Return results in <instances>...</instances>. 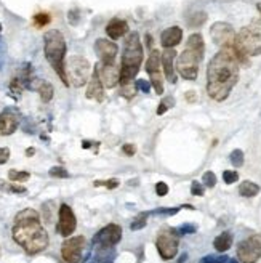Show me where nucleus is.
<instances>
[{"label":"nucleus","instance_id":"ddd939ff","mask_svg":"<svg viewBox=\"0 0 261 263\" xmlns=\"http://www.w3.org/2000/svg\"><path fill=\"white\" fill-rule=\"evenodd\" d=\"M146 71L151 77V84L157 95L164 93V80H162V60L159 50H151L149 58L146 61Z\"/></svg>","mask_w":261,"mask_h":263},{"label":"nucleus","instance_id":"2f4dec72","mask_svg":"<svg viewBox=\"0 0 261 263\" xmlns=\"http://www.w3.org/2000/svg\"><path fill=\"white\" fill-rule=\"evenodd\" d=\"M96 188L98 186H104V188H108V190H114V188H117L120 185V182L117 178H111V180H96V182L93 183Z\"/></svg>","mask_w":261,"mask_h":263},{"label":"nucleus","instance_id":"c9c22d12","mask_svg":"<svg viewBox=\"0 0 261 263\" xmlns=\"http://www.w3.org/2000/svg\"><path fill=\"white\" fill-rule=\"evenodd\" d=\"M0 188L5 191H10V193H15V194H21V193H26V188L24 186H20L16 183H10V185H2V182H0Z\"/></svg>","mask_w":261,"mask_h":263},{"label":"nucleus","instance_id":"9d476101","mask_svg":"<svg viewBox=\"0 0 261 263\" xmlns=\"http://www.w3.org/2000/svg\"><path fill=\"white\" fill-rule=\"evenodd\" d=\"M122 239V228L116 223H109L101 228L93 237V244L100 250H109Z\"/></svg>","mask_w":261,"mask_h":263},{"label":"nucleus","instance_id":"79ce46f5","mask_svg":"<svg viewBox=\"0 0 261 263\" xmlns=\"http://www.w3.org/2000/svg\"><path fill=\"white\" fill-rule=\"evenodd\" d=\"M156 193H157V196H167V193H168V186H167V183L159 182V183L156 185Z\"/></svg>","mask_w":261,"mask_h":263},{"label":"nucleus","instance_id":"7c9ffc66","mask_svg":"<svg viewBox=\"0 0 261 263\" xmlns=\"http://www.w3.org/2000/svg\"><path fill=\"white\" fill-rule=\"evenodd\" d=\"M229 159H231V164L234 167H242L243 161H245V158H243V151L242 150H234L229 154Z\"/></svg>","mask_w":261,"mask_h":263},{"label":"nucleus","instance_id":"20e7f679","mask_svg":"<svg viewBox=\"0 0 261 263\" xmlns=\"http://www.w3.org/2000/svg\"><path fill=\"white\" fill-rule=\"evenodd\" d=\"M68 45L66 39H64L63 32L58 29H50L45 32L44 36V53L47 61L50 63L53 71L58 74V77L63 80V84L69 87L68 74H66V64H64V58H66Z\"/></svg>","mask_w":261,"mask_h":263},{"label":"nucleus","instance_id":"0eeeda50","mask_svg":"<svg viewBox=\"0 0 261 263\" xmlns=\"http://www.w3.org/2000/svg\"><path fill=\"white\" fill-rule=\"evenodd\" d=\"M203 58V55L191 50V48H184V52L178 56L176 60V71L178 74L186 80H195L199 74V64Z\"/></svg>","mask_w":261,"mask_h":263},{"label":"nucleus","instance_id":"423d86ee","mask_svg":"<svg viewBox=\"0 0 261 263\" xmlns=\"http://www.w3.org/2000/svg\"><path fill=\"white\" fill-rule=\"evenodd\" d=\"M90 63L84 56H72L66 64V74H68V80L69 85L74 87H84L87 82L90 80Z\"/></svg>","mask_w":261,"mask_h":263},{"label":"nucleus","instance_id":"b1692460","mask_svg":"<svg viewBox=\"0 0 261 263\" xmlns=\"http://www.w3.org/2000/svg\"><path fill=\"white\" fill-rule=\"evenodd\" d=\"M258 193H259V186L253 182H250V180L242 182L239 186V194L243 197H255Z\"/></svg>","mask_w":261,"mask_h":263},{"label":"nucleus","instance_id":"72a5a7b5","mask_svg":"<svg viewBox=\"0 0 261 263\" xmlns=\"http://www.w3.org/2000/svg\"><path fill=\"white\" fill-rule=\"evenodd\" d=\"M48 174H50V177H53V178H69V172L61 166L52 167Z\"/></svg>","mask_w":261,"mask_h":263},{"label":"nucleus","instance_id":"f704fd0d","mask_svg":"<svg viewBox=\"0 0 261 263\" xmlns=\"http://www.w3.org/2000/svg\"><path fill=\"white\" fill-rule=\"evenodd\" d=\"M223 180L226 185H232L239 180V174L235 170H224L223 172Z\"/></svg>","mask_w":261,"mask_h":263},{"label":"nucleus","instance_id":"bb28decb","mask_svg":"<svg viewBox=\"0 0 261 263\" xmlns=\"http://www.w3.org/2000/svg\"><path fill=\"white\" fill-rule=\"evenodd\" d=\"M205 21H207V13L197 12V13H194L192 16H189V20H187V24H189L191 28H200Z\"/></svg>","mask_w":261,"mask_h":263},{"label":"nucleus","instance_id":"8fccbe9b","mask_svg":"<svg viewBox=\"0 0 261 263\" xmlns=\"http://www.w3.org/2000/svg\"><path fill=\"white\" fill-rule=\"evenodd\" d=\"M229 263H239V260H235V258H231Z\"/></svg>","mask_w":261,"mask_h":263},{"label":"nucleus","instance_id":"a19ab883","mask_svg":"<svg viewBox=\"0 0 261 263\" xmlns=\"http://www.w3.org/2000/svg\"><path fill=\"white\" fill-rule=\"evenodd\" d=\"M203 185L202 183H199V182H192L191 183V193H192V196H203Z\"/></svg>","mask_w":261,"mask_h":263},{"label":"nucleus","instance_id":"4468645a","mask_svg":"<svg viewBox=\"0 0 261 263\" xmlns=\"http://www.w3.org/2000/svg\"><path fill=\"white\" fill-rule=\"evenodd\" d=\"M77 228V218L74 212L68 204H61L58 209V225H56V231L63 237H69Z\"/></svg>","mask_w":261,"mask_h":263},{"label":"nucleus","instance_id":"f257e3e1","mask_svg":"<svg viewBox=\"0 0 261 263\" xmlns=\"http://www.w3.org/2000/svg\"><path fill=\"white\" fill-rule=\"evenodd\" d=\"M240 64L232 48H221L207 68V93L211 100L224 101L239 80Z\"/></svg>","mask_w":261,"mask_h":263},{"label":"nucleus","instance_id":"a211bd4d","mask_svg":"<svg viewBox=\"0 0 261 263\" xmlns=\"http://www.w3.org/2000/svg\"><path fill=\"white\" fill-rule=\"evenodd\" d=\"M85 96L88 98V100H93V101H98V103H101L104 100V85H103L100 76H98L96 69H93L92 77H90V80H88Z\"/></svg>","mask_w":261,"mask_h":263},{"label":"nucleus","instance_id":"1a4fd4ad","mask_svg":"<svg viewBox=\"0 0 261 263\" xmlns=\"http://www.w3.org/2000/svg\"><path fill=\"white\" fill-rule=\"evenodd\" d=\"M157 250L160 253V257L164 260H172L176 257L178 253V233L176 229L172 228H165L162 229L157 236Z\"/></svg>","mask_w":261,"mask_h":263},{"label":"nucleus","instance_id":"49530a36","mask_svg":"<svg viewBox=\"0 0 261 263\" xmlns=\"http://www.w3.org/2000/svg\"><path fill=\"white\" fill-rule=\"evenodd\" d=\"M184 98H186L187 103H195V101H197V95H195V92H187L184 95Z\"/></svg>","mask_w":261,"mask_h":263},{"label":"nucleus","instance_id":"2eb2a0df","mask_svg":"<svg viewBox=\"0 0 261 263\" xmlns=\"http://www.w3.org/2000/svg\"><path fill=\"white\" fill-rule=\"evenodd\" d=\"M95 69L100 76L104 88H114L120 82V71L116 68V64H106V63H98Z\"/></svg>","mask_w":261,"mask_h":263},{"label":"nucleus","instance_id":"6e6552de","mask_svg":"<svg viewBox=\"0 0 261 263\" xmlns=\"http://www.w3.org/2000/svg\"><path fill=\"white\" fill-rule=\"evenodd\" d=\"M237 258L240 263H256L261 258V236L251 234L237 245Z\"/></svg>","mask_w":261,"mask_h":263},{"label":"nucleus","instance_id":"c85d7f7f","mask_svg":"<svg viewBox=\"0 0 261 263\" xmlns=\"http://www.w3.org/2000/svg\"><path fill=\"white\" fill-rule=\"evenodd\" d=\"M50 15L48 13H37V15H34V18H32V23H34V26L36 28H39V29H42V28H45L48 23H50Z\"/></svg>","mask_w":261,"mask_h":263},{"label":"nucleus","instance_id":"dca6fc26","mask_svg":"<svg viewBox=\"0 0 261 263\" xmlns=\"http://www.w3.org/2000/svg\"><path fill=\"white\" fill-rule=\"evenodd\" d=\"M95 52L100 56V61L106 63V64H114V60H116L119 47L116 42H111L108 39H98L95 42Z\"/></svg>","mask_w":261,"mask_h":263},{"label":"nucleus","instance_id":"3c124183","mask_svg":"<svg viewBox=\"0 0 261 263\" xmlns=\"http://www.w3.org/2000/svg\"><path fill=\"white\" fill-rule=\"evenodd\" d=\"M256 8H258V12H259V15H261V2H259V4L256 5Z\"/></svg>","mask_w":261,"mask_h":263},{"label":"nucleus","instance_id":"a18cd8bd","mask_svg":"<svg viewBox=\"0 0 261 263\" xmlns=\"http://www.w3.org/2000/svg\"><path fill=\"white\" fill-rule=\"evenodd\" d=\"M79 12L77 10H71L69 13H68V16H69V23L71 24H77V21H79Z\"/></svg>","mask_w":261,"mask_h":263},{"label":"nucleus","instance_id":"cd10ccee","mask_svg":"<svg viewBox=\"0 0 261 263\" xmlns=\"http://www.w3.org/2000/svg\"><path fill=\"white\" fill-rule=\"evenodd\" d=\"M175 106V98L173 96H165L164 100L160 101L159 108H157V116H162V114H165L168 109H172Z\"/></svg>","mask_w":261,"mask_h":263},{"label":"nucleus","instance_id":"7ed1b4c3","mask_svg":"<svg viewBox=\"0 0 261 263\" xmlns=\"http://www.w3.org/2000/svg\"><path fill=\"white\" fill-rule=\"evenodd\" d=\"M231 48L239 64L243 66L250 64V56L261 55V18L253 20L248 26L242 28L239 34H235V40Z\"/></svg>","mask_w":261,"mask_h":263},{"label":"nucleus","instance_id":"f8f14e48","mask_svg":"<svg viewBox=\"0 0 261 263\" xmlns=\"http://www.w3.org/2000/svg\"><path fill=\"white\" fill-rule=\"evenodd\" d=\"M210 37L213 40V44H216L218 47L229 48L232 47L234 40H235V32L229 23L218 21L210 28Z\"/></svg>","mask_w":261,"mask_h":263},{"label":"nucleus","instance_id":"09e8293b","mask_svg":"<svg viewBox=\"0 0 261 263\" xmlns=\"http://www.w3.org/2000/svg\"><path fill=\"white\" fill-rule=\"evenodd\" d=\"M36 153V150H34V148H29V150H26V154L28 156H32V154H34Z\"/></svg>","mask_w":261,"mask_h":263},{"label":"nucleus","instance_id":"de8ad7c7","mask_svg":"<svg viewBox=\"0 0 261 263\" xmlns=\"http://www.w3.org/2000/svg\"><path fill=\"white\" fill-rule=\"evenodd\" d=\"M146 45H148V47L152 45V36L151 34H146Z\"/></svg>","mask_w":261,"mask_h":263},{"label":"nucleus","instance_id":"f03ea898","mask_svg":"<svg viewBox=\"0 0 261 263\" xmlns=\"http://www.w3.org/2000/svg\"><path fill=\"white\" fill-rule=\"evenodd\" d=\"M13 241L24 249L29 255H36L48 247V233L42 226L39 212L34 209H24L16 213L12 229Z\"/></svg>","mask_w":261,"mask_h":263},{"label":"nucleus","instance_id":"f3484780","mask_svg":"<svg viewBox=\"0 0 261 263\" xmlns=\"http://www.w3.org/2000/svg\"><path fill=\"white\" fill-rule=\"evenodd\" d=\"M20 125V114L15 109H4L0 112V135L8 137L16 132Z\"/></svg>","mask_w":261,"mask_h":263},{"label":"nucleus","instance_id":"58836bf2","mask_svg":"<svg viewBox=\"0 0 261 263\" xmlns=\"http://www.w3.org/2000/svg\"><path fill=\"white\" fill-rule=\"evenodd\" d=\"M197 231V226L195 225H181L179 228H176V233L178 236H183V234H191Z\"/></svg>","mask_w":261,"mask_h":263},{"label":"nucleus","instance_id":"c03bdc74","mask_svg":"<svg viewBox=\"0 0 261 263\" xmlns=\"http://www.w3.org/2000/svg\"><path fill=\"white\" fill-rule=\"evenodd\" d=\"M122 151H124L127 156H133L136 153V146L133 143H127V145H124V148H122Z\"/></svg>","mask_w":261,"mask_h":263},{"label":"nucleus","instance_id":"603ef678","mask_svg":"<svg viewBox=\"0 0 261 263\" xmlns=\"http://www.w3.org/2000/svg\"><path fill=\"white\" fill-rule=\"evenodd\" d=\"M0 32H2V24H0Z\"/></svg>","mask_w":261,"mask_h":263},{"label":"nucleus","instance_id":"39448f33","mask_svg":"<svg viewBox=\"0 0 261 263\" xmlns=\"http://www.w3.org/2000/svg\"><path fill=\"white\" fill-rule=\"evenodd\" d=\"M143 63V45L140 42L138 32H128L124 42V55H122L120 68V84L122 87L133 84V79L140 72Z\"/></svg>","mask_w":261,"mask_h":263},{"label":"nucleus","instance_id":"4c0bfd02","mask_svg":"<svg viewBox=\"0 0 261 263\" xmlns=\"http://www.w3.org/2000/svg\"><path fill=\"white\" fill-rule=\"evenodd\" d=\"M112 258H114V255L111 257V255H106V253H103V250H100L96 253V257L95 258H92L88 263H112Z\"/></svg>","mask_w":261,"mask_h":263},{"label":"nucleus","instance_id":"4be33fe9","mask_svg":"<svg viewBox=\"0 0 261 263\" xmlns=\"http://www.w3.org/2000/svg\"><path fill=\"white\" fill-rule=\"evenodd\" d=\"M231 245H232V234H231L229 231H224V233H221V234H218V236L215 237V241H213V247H215L219 253L229 250Z\"/></svg>","mask_w":261,"mask_h":263},{"label":"nucleus","instance_id":"9b49d317","mask_svg":"<svg viewBox=\"0 0 261 263\" xmlns=\"http://www.w3.org/2000/svg\"><path fill=\"white\" fill-rule=\"evenodd\" d=\"M87 239L84 236H69L61 245V257L66 263H79L82 260Z\"/></svg>","mask_w":261,"mask_h":263},{"label":"nucleus","instance_id":"a878e982","mask_svg":"<svg viewBox=\"0 0 261 263\" xmlns=\"http://www.w3.org/2000/svg\"><path fill=\"white\" fill-rule=\"evenodd\" d=\"M31 174L29 172H21V170H10L8 172V180L13 183H23V182H26V180H29Z\"/></svg>","mask_w":261,"mask_h":263},{"label":"nucleus","instance_id":"37998d69","mask_svg":"<svg viewBox=\"0 0 261 263\" xmlns=\"http://www.w3.org/2000/svg\"><path fill=\"white\" fill-rule=\"evenodd\" d=\"M8 159H10V150L8 148H0V166L5 164Z\"/></svg>","mask_w":261,"mask_h":263},{"label":"nucleus","instance_id":"412c9836","mask_svg":"<svg viewBox=\"0 0 261 263\" xmlns=\"http://www.w3.org/2000/svg\"><path fill=\"white\" fill-rule=\"evenodd\" d=\"M106 34H108L112 40H117L120 37H124L128 34V24L124 20H119V18H114L108 23L106 26Z\"/></svg>","mask_w":261,"mask_h":263},{"label":"nucleus","instance_id":"c756f323","mask_svg":"<svg viewBox=\"0 0 261 263\" xmlns=\"http://www.w3.org/2000/svg\"><path fill=\"white\" fill-rule=\"evenodd\" d=\"M148 217H149V212H141L140 215H138L135 220H133V223H132V228L133 231H138V229H141V228H144L146 226V220H148Z\"/></svg>","mask_w":261,"mask_h":263},{"label":"nucleus","instance_id":"e433bc0d","mask_svg":"<svg viewBox=\"0 0 261 263\" xmlns=\"http://www.w3.org/2000/svg\"><path fill=\"white\" fill-rule=\"evenodd\" d=\"M202 183L205 185L207 188H213L215 185H216V175L213 174V172H205L203 174V177H202Z\"/></svg>","mask_w":261,"mask_h":263},{"label":"nucleus","instance_id":"393cba45","mask_svg":"<svg viewBox=\"0 0 261 263\" xmlns=\"http://www.w3.org/2000/svg\"><path fill=\"white\" fill-rule=\"evenodd\" d=\"M187 48H191V50L197 52L200 55H203V52H205V44H203V39L200 34H192L189 36V39H187Z\"/></svg>","mask_w":261,"mask_h":263},{"label":"nucleus","instance_id":"5701e85b","mask_svg":"<svg viewBox=\"0 0 261 263\" xmlns=\"http://www.w3.org/2000/svg\"><path fill=\"white\" fill-rule=\"evenodd\" d=\"M32 88H36L39 95H40V100H42L44 103H48L53 98V93H55V90H53V85L50 84V82H47V80H40L37 85H34Z\"/></svg>","mask_w":261,"mask_h":263},{"label":"nucleus","instance_id":"ea45409f","mask_svg":"<svg viewBox=\"0 0 261 263\" xmlns=\"http://www.w3.org/2000/svg\"><path fill=\"white\" fill-rule=\"evenodd\" d=\"M135 87H136V90H140V92H143V93H149V90H151L149 80H143V79L136 80L135 82Z\"/></svg>","mask_w":261,"mask_h":263},{"label":"nucleus","instance_id":"aec40b11","mask_svg":"<svg viewBox=\"0 0 261 263\" xmlns=\"http://www.w3.org/2000/svg\"><path fill=\"white\" fill-rule=\"evenodd\" d=\"M181 40H183V29L179 26H170L160 36V44L164 48H175Z\"/></svg>","mask_w":261,"mask_h":263},{"label":"nucleus","instance_id":"473e14b6","mask_svg":"<svg viewBox=\"0 0 261 263\" xmlns=\"http://www.w3.org/2000/svg\"><path fill=\"white\" fill-rule=\"evenodd\" d=\"M229 260L231 258L226 255H207L200 258L199 263H229Z\"/></svg>","mask_w":261,"mask_h":263},{"label":"nucleus","instance_id":"864d4df0","mask_svg":"<svg viewBox=\"0 0 261 263\" xmlns=\"http://www.w3.org/2000/svg\"><path fill=\"white\" fill-rule=\"evenodd\" d=\"M0 253H2V250H0Z\"/></svg>","mask_w":261,"mask_h":263},{"label":"nucleus","instance_id":"6ab92c4d","mask_svg":"<svg viewBox=\"0 0 261 263\" xmlns=\"http://www.w3.org/2000/svg\"><path fill=\"white\" fill-rule=\"evenodd\" d=\"M175 48H165V52L160 55V60H162V68H164L165 72V77L170 84H175L178 76H176V71H175Z\"/></svg>","mask_w":261,"mask_h":263}]
</instances>
